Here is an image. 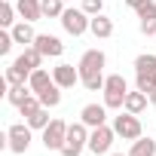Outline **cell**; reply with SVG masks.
<instances>
[{"label": "cell", "instance_id": "cell-1", "mask_svg": "<svg viewBox=\"0 0 156 156\" xmlns=\"http://www.w3.org/2000/svg\"><path fill=\"white\" fill-rule=\"evenodd\" d=\"M104 64H107V55L101 52V49H89V52H83V58H80V83L89 89V92H104Z\"/></svg>", "mask_w": 156, "mask_h": 156}, {"label": "cell", "instance_id": "cell-2", "mask_svg": "<svg viewBox=\"0 0 156 156\" xmlns=\"http://www.w3.org/2000/svg\"><path fill=\"white\" fill-rule=\"evenodd\" d=\"M126 95H129V83L122 73H110L104 80V104L107 110H122L126 107Z\"/></svg>", "mask_w": 156, "mask_h": 156}, {"label": "cell", "instance_id": "cell-3", "mask_svg": "<svg viewBox=\"0 0 156 156\" xmlns=\"http://www.w3.org/2000/svg\"><path fill=\"white\" fill-rule=\"evenodd\" d=\"M83 147H89V126L80 119V122L67 126V141L61 147V156H80Z\"/></svg>", "mask_w": 156, "mask_h": 156}, {"label": "cell", "instance_id": "cell-4", "mask_svg": "<svg viewBox=\"0 0 156 156\" xmlns=\"http://www.w3.org/2000/svg\"><path fill=\"white\" fill-rule=\"evenodd\" d=\"M89 25H92V16H89L86 9H64V12H61V28H64L70 37L86 34Z\"/></svg>", "mask_w": 156, "mask_h": 156}, {"label": "cell", "instance_id": "cell-5", "mask_svg": "<svg viewBox=\"0 0 156 156\" xmlns=\"http://www.w3.org/2000/svg\"><path fill=\"white\" fill-rule=\"evenodd\" d=\"M113 132H116V138H122V141H138V138H141V119L126 110V113L113 116Z\"/></svg>", "mask_w": 156, "mask_h": 156}, {"label": "cell", "instance_id": "cell-6", "mask_svg": "<svg viewBox=\"0 0 156 156\" xmlns=\"http://www.w3.org/2000/svg\"><path fill=\"white\" fill-rule=\"evenodd\" d=\"M113 138H116V132H113V126H98V129H92V135H89V150L95 153V156H107L110 153V147H113Z\"/></svg>", "mask_w": 156, "mask_h": 156}, {"label": "cell", "instance_id": "cell-7", "mask_svg": "<svg viewBox=\"0 0 156 156\" xmlns=\"http://www.w3.org/2000/svg\"><path fill=\"white\" fill-rule=\"evenodd\" d=\"M31 126L28 122H16V126H9V132H6V147L12 150V153H28V147H31Z\"/></svg>", "mask_w": 156, "mask_h": 156}, {"label": "cell", "instance_id": "cell-8", "mask_svg": "<svg viewBox=\"0 0 156 156\" xmlns=\"http://www.w3.org/2000/svg\"><path fill=\"white\" fill-rule=\"evenodd\" d=\"M67 126H70V122H64V119H52V122L43 129V147H46V150H61L64 141H67Z\"/></svg>", "mask_w": 156, "mask_h": 156}, {"label": "cell", "instance_id": "cell-9", "mask_svg": "<svg viewBox=\"0 0 156 156\" xmlns=\"http://www.w3.org/2000/svg\"><path fill=\"white\" fill-rule=\"evenodd\" d=\"M52 80H55L61 89H73L76 83H80V67H73V64H58V67H52Z\"/></svg>", "mask_w": 156, "mask_h": 156}, {"label": "cell", "instance_id": "cell-10", "mask_svg": "<svg viewBox=\"0 0 156 156\" xmlns=\"http://www.w3.org/2000/svg\"><path fill=\"white\" fill-rule=\"evenodd\" d=\"M80 119H83L89 129L104 126V122H107V104H86V107L80 110Z\"/></svg>", "mask_w": 156, "mask_h": 156}, {"label": "cell", "instance_id": "cell-11", "mask_svg": "<svg viewBox=\"0 0 156 156\" xmlns=\"http://www.w3.org/2000/svg\"><path fill=\"white\" fill-rule=\"evenodd\" d=\"M34 46H37V49L46 55V58H58V55L64 52V43H61L58 37H52V34H37Z\"/></svg>", "mask_w": 156, "mask_h": 156}, {"label": "cell", "instance_id": "cell-12", "mask_svg": "<svg viewBox=\"0 0 156 156\" xmlns=\"http://www.w3.org/2000/svg\"><path fill=\"white\" fill-rule=\"evenodd\" d=\"M138 19H141V34L156 37V3H153V0L138 9Z\"/></svg>", "mask_w": 156, "mask_h": 156}, {"label": "cell", "instance_id": "cell-13", "mask_svg": "<svg viewBox=\"0 0 156 156\" xmlns=\"http://www.w3.org/2000/svg\"><path fill=\"white\" fill-rule=\"evenodd\" d=\"M16 9L25 22H40L43 19V6H40V0H16Z\"/></svg>", "mask_w": 156, "mask_h": 156}, {"label": "cell", "instance_id": "cell-14", "mask_svg": "<svg viewBox=\"0 0 156 156\" xmlns=\"http://www.w3.org/2000/svg\"><path fill=\"white\" fill-rule=\"evenodd\" d=\"M9 31H12V40H16V43H22V46H31V43L37 40V34H34L31 22H19V25H12Z\"/></svg>", "mask_w": 156, "mask_h": 156}, {"label": "cell", "instance_id": "cell-15", "mask_svg": "<svg viewBox=\"0 0 156 156\" xmlns=\"http://www.w3.org/2000/svg\"><path fill=\"white\" fill-rule=\"evenodd\" d=\"M52 83H55V80H52V73H49L46 67H37V70L31 73V80H28V86L34 89V95H40V92H43L46 86H52Z\"/></svg>", "mask_w": 156, "mask_h": 156}, {"label": "cell", "instance_id": "cell-16", "mask_svg": "<svg viewBox=\"0 0 156 156\" xmlns=\"http://www.w3.org/2000/svg\"><path fill=\"white\" fill-rule=\"evenodd\" d=\"M89 31H92L98 40H107V37L113 34V22H110L107 16H92V25H89Z\"/></svg>", "mask_w": 156, "mask_h": 156}, {"label": "cell", "instance_id": "cell-17", "mask_svg": "<svg viewBox=\"0 0 156 156\" xmlns=\"http://www.w3.org/2000/svg\"><path fill=\"white\" fill-rule=\"evenodd\" d=\"M147 101H150V95H147V92H141V89H135V92H129V95H126V110L138 116V113L147 107Z\"/></svg>", "mask_w": 156, "mask_h": 156}, {"label": "cell", "instance_id": "cell-18", "mask_svg": "<svg viewBox=\"0 0 156 156\" xmlns=\"http://www.w3.org/2000/svg\"><path fill=\"white\" fill-rule=\"evenodd\" d=\"M126 156H156V141L141 135L138 141H132V150H129Z\"/></svg>", "mask_w": 156, "mask_h": 156}, {"label": "cell", "instance_id": "cell-19", "mask_svg": "<svg viewBox=\"0 0 156 156\" xmlns=\"http://www.w3.org/2000/svg\"><path fill=\"white\" fill-rule=\"evenodd\" d=\"M28 95H34V89H31L28 83H16V86H6V101H9V104H16V107H19V104H22Z\"/></svg>", "mask_w": 156, "mask_h": 156}, {"label": "cell", "instance_id": "cell-20", "mask_svg": "<svg viewBox=\"0 0 156 156\" xmlns=\"http://www.w3.org/2000/svg\"><path fill=\"white\" fill-rule=\"evenodd\" d=\"M40 101H43V107H58V104H61V86H58V83L46 86V89L40 92Z\"/></svg>", "mask_w": 156, "mask_h": 156}, {"label": "cell", "instance_id": "cell-21", "mask_svg": "<svg viewBox=\"0 0 156 156\" xmlns=\"http://www.w3.org/2000/svg\"><path fill=\"white\" fill-rule=\"evenodd\" d=\"M135 73H150V76H156V55H138V58H135Z\"/></svg>", "mask_w": 156, "mask_h": 156}, {"label": "cell", "instance_id": "cell-22", "mask_svg": "<svg viewBox=\"0 0 156 156\" xmlns=\"http://www.w3.org/2000/svg\"><path fill=\"white\" fill-rule=\"evenodd\" d=\"M40 107H43V101H40V95H28V98H25V101L19 104V113H22V116L28 119V116H34V113H37Z\"/></svg>", "mask_w": 156, "mask_h": 156}, {"label": "cell", "instance_id": "cell-23", "mask_svg": "<svg viewBox=\"0 0 156 156\" xmlns=\"http://www.w3.org/2000/svg\"><path fill=\"white\" fill-rule=\"evenodd\" d=\"M16 6L9 3V0H3V3H0V25H3V28H12L16 25Z\"/></svg>", "mask_w": 156, "mask_h": 156}, {"label": "cell", "instance_id": "cell-24", "mask_svg": "<svg viewBox=\"0 0 156 156\" xmlns=\"http://www.w3.org/2000/svg\"><path fill=\"white\" fill-rule=\"evenodd\" d=\"M40 6H43V16L46 19H61V12H64L61 0H40Z\"/></svg>", "mask_w": 156, "mask_h": 156}, {"label": "cell", "instance_id": "cell-25", "mask_svg": "<svg viewBox=\"0 0 156 156\" xmlns=\"http://www.w3.org/2000/svg\"><path fill=\"white\" fill-rule=\"evenodd\" d=\"M49 122H52V119H49V107H40L34 116H28V126H31V129H46Z\"/></svg>", "mask_w": 156, "mask_h": 156}, {"label": "cell", "instance_id": "cell-26", "mask_svg": "<svg viewBox=\"0 0 156 156\" xmlns=\"http://www.w3.org/2000/svg\"><path fill=\"white\" fill-rule=\"evenodd\" d=\"M135 83H138V89H141V92H147V95H150V92L156 89V76H150V73H138V80H135Z\"/></svg>", "mask_w": 156, "mask_h": 156}, {"label": "cell", "instance_id": "cell-27", "mask_svg": "<svg viewBox=\"0 0 156 156\" xmlns=\"http://www.w3.org/2000/svg\"><path fill=\"white\" fill-rule=\"evenodd\" d=\"M12 31H3L0 34V55H9V49H12Z\"/></svg>", "mask_w": 156, "mask_h": 156}, {"label": "cell", "instance_id": "cell-28", "mask_svg": "<svg viewBox=\"0 0 156 156\" xmlns=\"http://www.w3.org/2000/svg\"><path fill=\"white\" fill-rule=\"evenodd\" d=\"M83 9H86L89 16H101V9H104V0H83Z\"/></svg>", "mask_w": 156, "mask_h": 156}, {"label": "cell", "instance_id": "cell-29", "mask_svg": "<svg viewBox=\"0 0 156 156\" xmlns=\"http://www.w3.org/2000/svg\"><path fill=\"white\" fill-rule=\"evenodd\" d=\"M126 3H129V6H132V9H135V12H138V9H141V6H144V3H150V0H126Z\"/></svg>", "mask_w": 156, "mask_h": 156}, {"label": "cell", "instance_id": "cell-30", "mask_svg": "<svg viewBox=\"0 0 156 156\" xmlns=\"http://www.w3.org/2000/svg\"><path fill=\"white\" fill-rule=\"evenodd\" d=\"M150 104H153V107H156V89H153V92H150Z\"/></svg>", "mask_w": 156, "mask_h": 156}, {"label": "cell", "instance_id": "cell-31", "mask_svg": "<svg viewBox=\"0 0 156 156\" xmlns=\"http://www.w3.org/2000/svg\"><path fill=\"white\" fill-rule=\"evenodd\" d=\"M110 156H122V153H110Z\"/></svg>", "mask_w": 156, "mask_h": 156}, {"label": "cell", "instance_id": "cell-32", "mask_svg": "<svg viewBox=\"0 0 156 156\" xmlns=\"http://www.w3.org/2000/svg\"><path fill=\"white\" fill-rule=\"evenodd\" d=\"M153 40H156V37H153Z\"/></svg>", "mask_w": 156, "mask_h": 156}]
</instances>
